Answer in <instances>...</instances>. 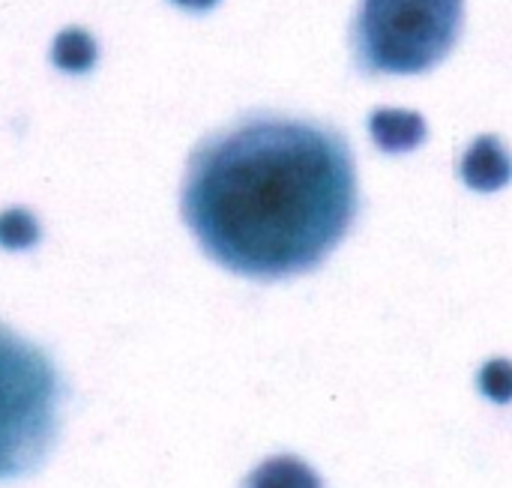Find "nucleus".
<instances>
[{
    "label": "nucleus",
    "instance_id": "obj_1",
    "mask_svg": "<svg viewBox=\"0 0 512 488\" xmlns=\"http://www.w3.org/2000/svg\"><path fill=\"white\" fill-rule=\"evenodd\" d=\"M357 171L339 132L312 120L246 117L189 159L183 219L201 249L249 279L315 270L357 216Z\"/></svg>",
    "mask_w": 512,
    "mask_h": 488
},
{
    "label": "nucleus",
    "instance_id": "obj_2",
    "mask_svg": "<svg viewBox=\"0 0 512 488\" xmlns=\"http://www.w3.org/2000/svg\"><path fill=\"white\" fill-rule=\"evenodd\" d=\"M66 384L45 348L0 321V486L30 477L57 447Z\"/></svg>",
    "mask_w": 512,
    "mask_h": 488
},
{
    "label": "nucleus",
    "instance_id": "obj_3",
    "mask_svg": "<svg viewBox=\"0 0 512 488\" xmlns=\"http://www.w3.org/2000/svg\"><path fill=\"white\" fill-rule=\"evenodd\" d=\"M465 0H360L351 45L366 75H414L441 63L462 33Z\"/></svg>",
    "mask_w": 512,
    "mask_h": 488
},
{
    "label": "nucleus",
    "instance_id": "obj_4",
    "mask_svg": "<svg viewBox=\"0 0 512 488\" xmlns=\"http://www.w3.org/2000/svg\"><path fill=\"white\" fill-rule=\"evenodd\" d=\"M240 488H324V483L303 459L276 456L258 465Z\"/></svg>",
    "mask_w": 512,
    "mask_h": 488
},
{
    "label": "nucleus",
    "instance_id": "obj_5",
    "mask_svg": "<svg viewBox=\"0 0 512 488\" xmlns=\"http://www.w3.org/2000/svg\"><path fill=\"white\" fill-rule=\"evenodd\" d=\"M51 60L63 72H87L96 63V42L87 30L69 27L51 45Z\"/></svg>",
    "mask_w": 512,
    "mask_h": 488
},
{
    "label": "nucleus",
    "instance_id": "obj_6",
    "mask_svg": "<svg viewBox=\"0 0 512 488\" xmlns=\"http://www.w3.org/2000/svg\"><path fill=\"white\" fill-rule=\"evenodd\" d=\"M39 240V225L27 210L0 213V246L3 249H27Z\"/></svg>",
    "mask_w": 512,
    "mask_h": 488
},
{
    "label": "nucleus",
    "instance_id": "obj_7",
    "mask_svg": "<svg viewBox=\"0 0 512 488\" xmlns=\"http://www.w3.org/2000/svg\"><path fill=\"white\" fill-rule=\"evenodd\" d=\"M480 390L492 402L504 405L512 399V363L510 360H492L480 372Z\"/></svg>",
    "mask_w": 512,
    "mask_h": 488
},
{
    "label": "nucleus",
    "instance_id": "obj_8",
    "mask_svg": "<svg viewBox=\"0 0 512 488\" xmlns=\"http://www.w3.org/2000/svg\"><path fill=\"white\" fill-rule=\"evenodd\" d=\"M174 3H183V6H192V9H201V6H210L213 0H174Z\"/></svg>",
    "mask_w": 512,
    "mask_h": 488
}]
</instances>
